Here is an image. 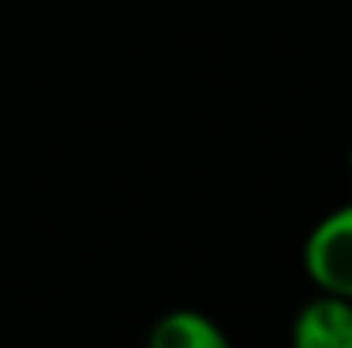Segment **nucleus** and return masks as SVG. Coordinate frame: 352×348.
Returning a JSON list of instances; mask_svg holds the SVG:
<instances>
[{"label": "nucleus", "mask_w": 352, "mask_h": 348, "mask_svg": "<svg viewBox=\"0 0 352 348\" xmlns=\"http://www.w3.org/2000/svg\"><path fill=\"white\" fill-rule=\"evenodd\" d=\"M301 266L322 294L352 301V202L322 216L301 249Z\"/></svg>", "instance_id": "1"}, {"label": "nucleus", "mask_w": 352, "mask_h": 348, "mask_svg": "<svg viewBox=\"0 0 352 348\" xmlns=\"http://www.w3.org/2000/svg\"><path fill=\"white\" fill-rule=\"evenodd\" d=\"M291 348H352V301L322 290L305 301L291 321Z\"/></svg>", "instance_id": "2"}, {"label": "nucleus", "mask_w": 352, "mask_h": 348, "mask_svg": "<svg viewBox=\"0 0 352 348\" xmlns=\"http://www.w3.org/2000/svg\"><path fill=\"white\" fill-rule=\"evenodd\" d=\"M147 348H233V342L209 314L195 308H175L151 325Z\"/></svg>", "instance_id": "3"}, {"label": "nucleus", "mask_w": 352, "mask_h": 348, "mask_svg": "<svg viewBox=\"0 0 352 348\" xmlns=\"http://www.w3.org/2000/svg\"><path fill=\"white\" fill-rule=\"evenodd\" d=\"M349 171H352V150H349Z\"/></svg>", "instance_id": "4"}]
</instances>
